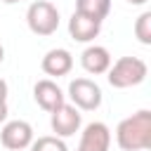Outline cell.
Instances as JSON below:
<instances>
[{
  "label": "cell",
  "instance_id": "6da1fadb",
  "mask_svg": "<svg viewBox=\"0 0 151 151\" xmlns=\"http://www.w3.org/2000/svg\"><path fill=\"white\" fill-rule=\"evenodd\" d=\"M116 142L123 151L151 149V111L142 109V111L123 118L116 127Z\"/></svg>",
  "mask_w": 151,
  "mask_h": 151
},
{
  "label": "cell",
  "instance_id": "7a4b0ae2",
  "mask_svg": "<svg viewBox=\"0 0 151 151\" xmlns=\"http://www.w3.org/2000/svg\"><path fill=\"white\" fill-rule=\"evenodd\" d=\"M109 85L111 87H118V90H125V87H132V85H139L149 68H146V61H142L139 57H120L109 71Z\"/></svg>",
  "mask_w": 151,
  "mask_h": 151
},
{
  "label": "cell",
  "instance_id": "3957f363",
  "mask_svg": "<svg viewBox=\"0 0 151 151\" xmlns=\"http://www.w3.org/2000/svg\"><path fill=\"white\" fill-rule=\"evenodd\" d=\"M26 24L35 35H52L59 28V9L47 0H35L26 9Z\"/></svg>",
  "mask_w": 151,
  "mask_h": 151
},
{
  "label": "cell",
  "instance_id": "277c9868",
  "mask_svg": "<svg viewBox=\"0 0 151 151\" xmlns=\"http://www.w3.org/2000/svg\"><path fill=\"white\" fill-rule=\"evenodd\" d=\"M68 97H71L73 106L83 109V111H94L101 104V90L90 78H76V80H71L68 83Z\"/></svg>",
  "mask_w": 151,
  "mask_h": 151
},
{
  "label": "cell",
  "instance_id": "5b68a950",
  "mask_svg": "<svg viewBox=\"0 0 151 151\" xmlns=\"http://www.w3.org/2000/svg\"><path fill=\"white\" fill-rule=\"evenodd\" d=\"M0 142L9 151H21L33 142V127L26 120H9L0 130Z\"/></svg>",
  "mask_w": 151,
  "mask_h": 151
},
{
  "label": "cell",
  "instance_id": "8992f818",
  "mask_svg": "<svg viewBox=\"0 0 151 151\" xmlns=\"http://www.w3.org/2000/svg\"><path fill=\"white\" fill-rule=\"evenodd\" d=\"M50 125L52 130L57 132V137H71L78 132L80 127V111L71 104H61L59 109L52 111V118H50Z\"/></svg>",
  "mask_w": 151,
  "mask_h": 151
},
{
  "label": "cell",
  "instance_id": "52a82bcc",
  "mask_svg": "<svg viewBox=\"0 0 151 151\" xmlns=\"http://www.w3.org/2000/svg\"><path fill=\"white\" fill-rule=\"evenodd\" d=\"M111 146V132L104 123L94 120L90 125H85L83 134H80V144L76 151H109Z\"/></svg>",
  "mask_w": 151,
  "mask_h": 151
},
{
  "label": "cell",
  "instance_id": "ba28073f",
  "mask_svg": "<svg viewBox=\"0 0 151 151\" xmlns=\"http://www.w3.org/2000/svg\"><path fill=\"white\" fill-rule=\"evenodd\" d=\"M99 31H101V21L90 19V17L80 14V12H73V17L68 19V33H71V38L78 40V42H90V40H94V38L99 35Z\"/></svg>",
  "mask_w": 151,
  "mask_h": 151
},
{
  "label": "cell",
  "instance_id": "9c48e42d",
  "mask_svg": "<svg viewBox=\"0 0 151 151\" xmlns=\"http://www.w3.org/2000/svg\"><path fill=\"white\" fill-rule=\"evenodd\" d=\"M33 97H35L38 106L50 111V113L64 104V92L59 90V85L54 80H38L33 87Z\"/></svg>",
  "mask_w": 151,
  "mask_h": 151
},
{
  "label": "cell",
  "instance_id": "30bf717a",
  "mask_svg": "<svg viewBox=\"0 0 151 151\" xmlns=\"http://www.w3.org/2000/svg\"><path fill=\"white\" fill-rule=\"evenodd\" d=\"M80 64H83V68H85L87 73L99 76V73H106V71L111 68V54H109V50L101 47V45H90V47H85V52L80 54Z\"/></svg>",
  "mask_w": 151,
  "mask_h": 151
},
{
  "label": "cell",
  "instance_id": "8fae6325",
  "mask_svg": "<svg viewBox=\"0 0 151 151\" xmlns=\"http://www.w3.org/2000/svg\"><path fill=\"white\" fill-rule=\"evenodd\" d=\"M42 71L47 73V76H66L71 68H73V57H71V52L68 50H61V47H57V50H50L45 57H42Z\"/></svg>",
  "mask_w": 151,
  "mask_h": 151
},
{
  "label": "cell",
  "instance_id": "7c38bea8",
  "mask_svg": "<svg viewBox=\"0 0 151 151\" xmlns=\"http://www.w3.org/2000/svg\"><path fill=\"white\" fill-rule=\"evenodd\" d=\"M76 12H80L90 19L104 21L106 14L111 12V0H76Z\"/></svg>",
  "mask_w": 151,
  "mask_h": 151
},
{
  "label": "cell",
  "instance_id": "4fadbf2b",
  "mask_svg": "<svg viewBox=\"0 0 151 151\" xmlns=\"http://www.w3.org/2000/svg\"><path fill=\"white\" fill-rule=\"evenodd\" d=\"M31 151H68V146L59 139V137H38L35 142H31Z\"/></svg>",
  "mask_w": 151,
  "mask_h": 151
},
{
  "label": "cell",
  "instance_id": "5bb4252c",
  "mask_svg": "<svg viewBox=\"0 0 151 151\" xmlns=\"http://www.w3.org/2000/svg\"><path fill=\"white\" fill-rule=\"evenodd\" d=\"M134 35L142 45H151V12H142L134 24Z\"/></svg>",
  "mask_w": 151,
  "mask_h": 151
},
{
  "label": "cell",
  "instance_id": "9a60e30c",
  "mask_svg": "<svg viewBox=\"0 0 151 151\" xmlns=\"http://www.w3.org/2000/svg\"><path fill=\"white\" fill-rule=\"evenodd\" d=\"M0 101H7V83L0 78Z\"/></svg>",
  "mask_w": 151,
  "mask_h": 151
},
{
  "label": "cell",
  "instance_id": "2e32d148",
  "mask_svg": "<svg viewBox=\"0 0 151 151\" xmlns=\"http://www.w3.org/2000/svg\"><path fill=\"white\" fill-rule=\"evenodd\" d=\"M7 118V101H0V123H5Z\"/></svg>",
  "mask_w": 151,
  "mask_h": 151
},
{
  "label": "cell",
  "instance_id": "e0dca14e",
  "mask_svg": "<svg viewBox=\"0 0 151 151\" xmlns=\"http://www.w3.org/2000/svg\"><path fill=\"white\" fill-rule=\"evenodd\" d=\"M127 2H130V5H144L146 0H127Z\"/></svg>",
  "mask_w": 151,
  "mask_h": 151
},
{
  "label": "cell",
  "instance_id": "ac0fdd59",
  "mask_svg": "<svg viewBox=\"0 0 151 151\" xmlns=\"http://www.w3.org/2000/svg\"><path fill=\"white\" fill-rule=\"evenodd\" d=\"M2 59H5V50H2V45H0V64H2Z\"/></svg>",
  "mask_w": 151,
  "mask_h": 151
},
{
  "label": "cell",
  "instance_id": "d6986e66",
  "mask_svg": "<svg viewBox=\"0 0 151 151\" xmlns=\"http://www.w3.org/2000/svg\"><path fill=\"white\" fill-rule=\"evenodd\" d=\"M2 2H9V5H12V2H19V0H2Z\"/></svg>",
  "mask_w": 151,
  "mask_h": 151
}]
</instances>
